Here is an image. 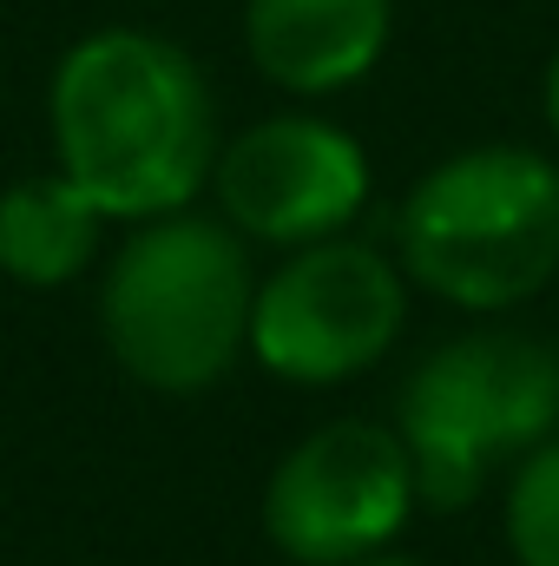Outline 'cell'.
<instances>
[{"label": "cell", "mask_w": 559, "mask_h": 566, "mask_svg": "<svg viewBox=\"0 0 559 566\" xmlns=\"http://www.w3.org/2000/svg\"><path fill=\"white\" fill-rule=\"evenodd\" d=\"M46 133L53 165L113 224L191 211L224 145L204 66L151 27H93L60 53Z\"/></svg>", "instance_id": "6da1fadb"}, {"label": "cell", "mask_w": 559, "mask_h": 566, "mask_svg": "<svg viewBox=\"0 0 559 566\" xmlns=\"http://www.w3.org/2000/svg\"><path fill=\"white\" fill-rule=\"evenodd\" d=\"M395 264L467 316L534 303L559 277V158L514 139L447 151L395 205Z\"/></svg>", "instance_id": "7a4b0ae2"}, {"label": "cell", "mask_w": 559, "mask_h": 566, "mask_svg": "<svg viewBox=\"0 0 559 566\" xmlns=\"http://www.w3.org/2000/svg\"><path fill=\"white\" fill-rule=\"evenodd\" d=\"M257 258L218 211H171L126 231L99 277V336L151 396L218 389L251 343Z\"/></svg>", "instance_id": "3957f363"}, {"label": "cell", "mask_w": 559, "mask_h": 566, "mask_svg": "<svg viewBox=\"0 0 559 566\" xmlns=\"http://www.w3.org/2000/svg\"><path fill=\"white\" fill-rule=\"evenodd\" d=\"M395 434L415 461L421 507H474L500 468L559 434V343L527 329L434 343L395 389Z\"/></svg>", "instance_id": "277c9868"}, {"label": "cell", "mask_w": 559, "mask_h": 566, "mask_svg": "<svg viewBox=\"0 0 559 566\" xmlns=\"http://www.w3.org/2000/svg\"><path fill=\"white\" fill-rule=\"evenodd\" d=\"M409 296L395 251L356 231L277 251V264L257 271L244 363L289 389H342L402 343Z\"/></svg>", "instance_id": "5b68a950"}, {"label": "cell", "mask_w": 559, "mask_h": 566, "mask_svg": "<svg viewBox=\"0 0 559 566\" xmlns=\"http://www.w3.org/2000/svg\"><path fill=\"white\" fill-rule=\"evenodd\" d=\"M415 514V461L395 422L369 416L296 434L264 481V534L289 566H356L395 547Z\"/></svg>", "instance_id": "8992f818"}, {"label": "cell", "mask_w": 559, "mask_h": 566, "mask_svg": "<svg viewBox=\"0 0 559 566\" xmlns=\"http://www.w3.org/2000/svg\"><path fill=\"white\" fill-rule=\"evenodd\" d=\"M369 145L323 113H271L218 145L211 198L251 251H303L356 231L369 211Z\"/></svg>", "instance_id": "52a82bcc"}, {"label": "cell", "mask_w": 559, "mask_h": 566, "mask_svg": "<svg viewBox=\"0 0 559 566\" xmlns=\"http://www.w3.org/2000/svg\"><path fill=\"white\" fill-rule=\"evenodd\" d=\"M395 33V0H244V53L289 99L362 86Z\"/></svg>", "instance_id": "ba28073f"}, {"label": "cell", "mask_w": 559, "mask_h": 566, "mask_svg": "<svg viewBox=\"0 0 559 566\" xmlns=\"http://www.w3.org/2000/svg\"><path fill=\"white\" fill-rule=\"evenodd\" d=\"M113 218L53 165L0 191V277L20 290H66L106 251Z\"/></svg>", "instance_id": "9c48e42d"}, {"label": "cell", "mask_w": 559, "mask_h": 566, "mask_svg": "<svg viewBox=\"0 0 559 566\" xmlns=\"http://www.w3.org/2000/svg\"><path fill=\"white\" fill-rule=\"evenodd\" d=\"M500 541L514 566H559V434H547L507 468Z\"/></svg>", "instance_id": "30bf717a"}, {"label": "cell", "mask_w": 559, "mask_h": 566, "mask_svg": "<svg viewBox=\"0 0 559 566\" xmlns=\"http://www.w3.org/2000/svg\"><path fill=\"white\" fill-rule=\"evenodd\" d=\"M540 113H547V133H553V151H559V46L547 60V80H540Z\"/></svg>", "instance_id": "8fae6325"}, {"label": "cell", "mask_w": 559, "mask_h": 566, "mask_svg": "<svg viewBox=\"0 0 559 566\" xmlns=\"http://www.w3.org/2000/svg\"><path fill=\"white\" fill-rule=\"evenodd\" d=\"M356 566H421L415 554H395V547H382V554H369V560H356Z\"/></svg>", "instance_id": "7c38bea8"}]
</instances>
